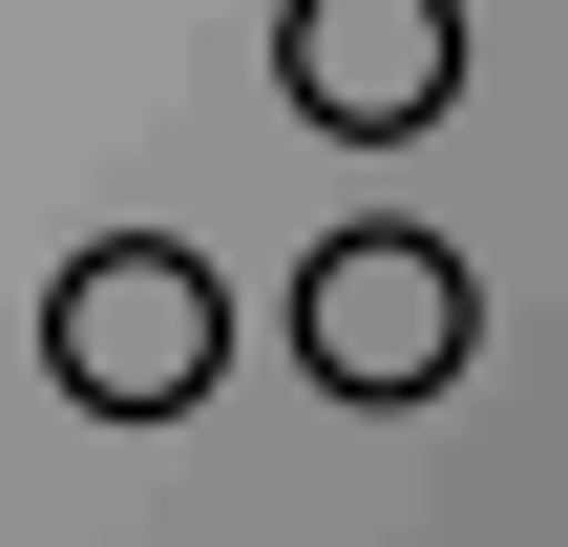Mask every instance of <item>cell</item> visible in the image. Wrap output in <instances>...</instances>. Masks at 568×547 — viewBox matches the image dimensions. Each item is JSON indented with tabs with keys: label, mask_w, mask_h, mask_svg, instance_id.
<instances>
[{
	"label": "cell",
	"mask_w": 568,
	"mask_h": 547,
	"mask_svg": "<svg viewBox=\"0 0 568 547\" xmlns=\"http://www.w3.org/2000/svg\"><path fill=\"white\" fill-rule=\"evenodd\" d=\"M42 379H63L84 422H190V401L232 379V274H211L190 232H84V253L42 274Z\"/></svg>",
	"instance_id": "cell-1"
},
{
	"label": "cell",
	"mask_w": 568,
	"mask_h": 547,
	"mask_svg": "<svg viewBox=\"0 0 568 547\" xmlns=\"http://www.w3.org/2000/svg\"><path fill=\"white\" fill-rule=\"evenodd\" d=\"M464 337H485V295H464L443 232H379V211H358V232L295 253V358H316L337 401H443Z\"/></svg>",
	"instance_id": "cell-2"
},
{
	"label": "cell",
	"mask_w": 568,
	"mask_h": 547,
	"mask_svg": "<svg viewBox=\"0 0 568 547\" xmlns=\"http://www.w3.org/2000/svg\"><path fill=\"white\" fill-rule=\"evenodd\" d=\"M274 105L337 148H422L464 105V0H274Z\"/></svg>",
	"instance_id": "cell-3"
}]
</instances>
